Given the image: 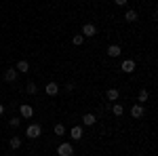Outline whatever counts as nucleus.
<instances>
[{
  "mask_svg": "<svg viewBox=\"0 0 158 156\" xmlns=\"http://www.w3.org/2000/svg\"><path fill=\"white\" fill-rule=\"evenodd\" d=\"M25 135H27L30 139H38V137L42 135V127H40V124H36V122H34V124H27Z\"/></svg>",
  "mask_w": 158,
  "mask_h": 156,
  "instance_id": "1",
  "label": "nucleus"
},
{
  "mask_svg": "<svg viewBox=\"0 0 158 156\" xmlns=\"http://www.w3.org/2000/svg\"><path fill=\"white\" fill-rule=\"evenodd\" d=\"M57 154L59 156H72L74 154V145L68 144V141H63L61 145H57Z\"/></svg>",
  "mask_w": 158,
  "mask_h": 156,
  "instance_id": "2",
  "label": "nucleus"
},
{
  "mask_svg": "<svg viewBox=\"0 0 158 156\" xmlns=\"http://www.w3.org/2000/svg\"><path fill=\"white\" fill-rule=\"evenodd\" d=\"M19 116H21V118H32V116H34V108L27 106V103H21V106H19Z\"/></svg>",
  "mask_w": 158,
  "mask_h": 156,
  "instance_id": "3",
  "label": "nucleus"
},
{
  "mask_svg": "<svg viewBox=\"0 0 158 156\" xmlns=\"http://www.w3.org/2000/svg\"><path fill=\"white\" fill-rule=\"evenodd\" d=\"M135 68H137V63H135L133 59H127V61H122V63H120V70H122V72H127V74L135 72Z\"/></svg>",
  "mask_w": 158,
  "mask_h": 156,
  "instance_id": "4",
  "label": "nucleus"
},
{
  "mask_svg": "<svg viewBox=\"0 0 158 156\" xmlns=\"http://www.w3.org/2000/svg\"><path fill=\"white\" fill-rule=\"evenodd\" d=\"M44 93L51 95V97H55L57 93H59V84H57V82H49L47 86H44Z\"/></svg>",
  "mask_w": 158,
  "mask_h": 156,
  "instance_id": "5",
  "label": "nucleus"
},
{
  "mask_svg": "<svg viewBox=\"0 0 158 156\" xmlns=\"http://www.w3.org/2000/svg\"><path fill=\"white\" fill-rule=\"evenodd\" d=\"M82 133H85V129H82V127H78V124H76V127H72V129H70V137H72V139H76V141H78V139H82Z\"/></svg>",
  "mask_w": 158,
  "mask_h": 156,
  "instance_id": "6",
  "label": "nucleus"
},
{
  "mask_svg": "<svg viewBox=\"0 0 158 156\" xmlns=\"http://www.w3.org/2000/svg\"><path fill=\"white\" fill-rule=\"evenodd\" d=\"M97 34V27L93 23H85L82 25V36H95Z\"/></svg>",
  "mask_w": 158,
  "mask_h": 156,
  "instance_id": "7",
  "label": "nucleus"
},
{
  "mask_svg": "<svg viewBox=\"0 0 158 156\" xmlns=\"http://www.w3.org/2000/svg\"><path fill=\"white\" fill-rule=\"evenodd\" d=\"M143 112H146V110H143L141 103H135L133 108H131V116H133V118H141V116H143Z\"/></svg>",
  "mask_w": 158,
  "mask_h": 156,
  "instance_id": "8",
  "label": "nucleus"
},
{
  "mask_svg": "<svg viewBox=\"0 0 158 156\" xmlns=\"http://www.w3.org/2000/svg\"><path fill=\"white\" fill-rule=\"evenodd\" d=\"M95 122H97V116H95V114H91V112L82 116V124H85V127H93Z\"/></svg>",
  "mask_w": 158,
  "mask_h": 156,
  "instance_id": "9",
  "label": "nucleus"
},
{
  "mask_svg": "<svg viewBox=\"0 0 158 156\" xmlns=\"http://www.w3.org/2000/svg\"><path fill=\"white\" fill-rule=\"evenodd\" d=\"M4 80H6V82H15V80H17V70H15V68H9V70L4 72Z\"/></svg>",
  "mask_w": 158,
  "mask_h": 156,
  "instance_id": "10",
  "label": "nucleus"
},
{
  "mask_svg": "<svg viewBox=\"0 0 158 156\" xmlns=\"http://www.w3.org/2000/svg\"><path fill=\"white\" fill-rule=\"evenodd\" d=\"M120 53H122V48L118 47V44H110V47H108V55H110V57H118Z\"/></svg>",
  "mask_w": 158,
  "mask_h": 156,
  "instance_id": "11",
  "label": "nucleus"
},
{
  "mask_svg": "<svg viewBox=\"0 0 158 156\" xmlns=\"http://www.w3.org/2000/svg\"><path fill=\"white\" fill-rule=\"evenodd\" d=\"M106 97H108L112 103H116V99L120 97V93H118V89H108V93H106Z\"/></svg>",
  "mask_w": 158,
  "mask_h": 156,
  "instance_id": "12",
  "label": "nucleus"
},
{
  "mask_svg": "<svg viewBox=\"0 0 158 156\" xmlns=\"http://www.w3.org/2000/svg\"><path fill=\"white\" fill-rule=\"evenodd\" d=\"M137 17H139V15H137V11H133V9H129V11L124 13V19H127L129 23H133V21H137Z\"/></svg>",
  "mask_w": 158,
  "mask_h": 156,
  "instance_id": "13",
  "label": "nucleus"
},
{
  "mask_svg": "<svg viewBox=\"0 0 158 156\" xmlns=\"http://www.w3.org/2000/svg\"><path fill=\"white\" fill-rule=\"evenodd\" d=\"M15 70H17V72H27V70H30V61H17Z\"/></svg>",
  "mask_w": 158,
  "mask_h": 156,
  "instance_id": "14",
  "label": "nucleus"
},
{
  "mask_svg": "<svg viewBox=\"0 0 158 156\" xmlns=\"http://www.w3.org/2000/svg\"><path fill=\"white\" fill-rule=\"evenodd\" d=\"M9 145H11V150H19L21 148V137H11Z\"/></svg>",
  "mask_w": 158,
  "mask_h": 156,
  "instance_id": "15",
  "label": "nucleus"
},
{
  "mask_svg": "<svg viewBox=\"0 0 158 156\" xmlns=\"http://www.w3.org/2000/svg\"><path fill=\"white\" fill-rule=\"evenodd\" d=\"M148 97H150V95H148L146 89H143V91H139V95H137V103H141V106H143V103L148 101Z\"/></svg>",
  "mask_w": 158,
  "mask_h": 156,
  "instance_id": "16",
  "label": "nucleus"
},
{
  "mask_svg": "<svg viewBox=\"0 0 158 156\" xmlns=\"http://www.w3.org/2000/svg\"><path fill=\"white\" fill-rule=\"evenodd\" d=\"M112 114H114V116H122V114H124V108H122L120 103H114V106H112Z\"/></svg>",
  "mask_w": 158,
  "mask_h": 156,
  "instance_id": "17",
  "label": "nucleus"
},
{
  "mask_svg": "<svg viewBox=\"0 0 158 156\" xmlns=\"http://www.w3.org/2000/svg\"><path fill=\"white\" fill-rule=\"evenodd\" d=\"M82 42H85V36H82V34H76V36L72 38V44H76V47H80Z\"/></svg>",
  "mask_w": 158,
  "mask_h": 156,
  "instance_id": "18",
  "label": "nucleus"
},
{
  "mask_svg": "<svg viewBox=\"0 0 158 156\" xmlns=\"http://www.w3.org/2000/svg\"><path fill=\"white\" fill-rule=\"evenodd\" d=\"M53 131H55V135H65V131H68V129H65V127H63V124H55V129H53Z\"/></svg>",
  "mask_w": 158,
  "mask_h": 156,
  "instance_id": "19",
  "label": "nucleus"
},
{
  "mask_svg": "<svg viewBox=\"0 0 158 156\" xmlns=\"http://www.w3.org/2000/svg\"><path fill=\"white\" fill-rule=\"evenodd\" d=\"M25 91H27V93H30V95H34V93H36L38 91V86L34 82H27V86H25Z\"/></svg>",
  "mask_w": 158,
  "mask_h": 156,
  "instance_id": "20",
  "label": "nucleus"
},
{
  "mask_svg": "<svg viewBox=\"0 0 158 156\" xmlns=\"http://www.w3.org/2000/svg\"><path fill=\"white\" fill-rule=\"evenodd\" d=\"M19 122H21V118H19V116H13V118L9 120V124H11V127H15V129L19 127Z\"/></svg>",
  "mask_w": 158,
  "mask_h": 156,
  "instance_id": "21",
  "label": "nucleus"
},
{
  "mask_svg": "<svg viewBox=\"0 0 158 156\" xmlns=\"http://www.w3.org/2000/svg\"><path fill=\"white\" fill-rule=\"evenodd\" d=\"M114 2H116V4H118V6H124V4H127V2H129V0H114Z\"/></svg>",
  "mask_w": 158,
  "mask_h": 156,
  "instance_id": "22",
  "label": "nucleus"
},
{
  "mask_svg": "<svg viewBox=\"0 0 158 156\" xmlns=\"http://www.w3.org/2000/svg\"><path fill=\"white\" fill-rule=\"evenodd\" d=\"M2 114H4V106L0 103V116H2Z\"/></svg>",
  "mask_w": 158,
  "mask_h": 156,
  "instance_id": "23",
  "label": "nucleus"
}]
</instances>
